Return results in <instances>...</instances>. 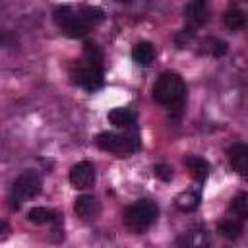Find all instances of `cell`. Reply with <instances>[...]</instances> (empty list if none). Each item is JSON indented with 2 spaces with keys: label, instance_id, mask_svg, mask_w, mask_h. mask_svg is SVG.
<instances>
[{
  "label": "cell",
  "instance_id": "cell-21",
  "mask_svg": "<svg viewBox=\"0 0 248 248\" xmlns=\"http://www.w3.org/2000/svg\"><path fill=\"white\" fill-rule=\"evenodd\" d=\"M81 17H83V21L91 27V25H97V23H101L103 19H105V14H103V10L101 8H83V12L79 14Z\"/></svg>",
  "mask_w": 248,
  "mask_h": 248
},
{
  "label": "cell",
  "instance_id": "cell-25",
  "mask_svg": "<svg viewBox=\"0 0 248 248\" xmlns=\"http://www.w3.org/2000/svg\"><path fill=\"white\" fill-rule=\"evenodd\" d=\"M2 41H4V37H2V33H0V43H2Z\"/></svg>",
  "mask_w": 248,
  "mask_h": 248
},
{
  "label": "cell",
  "instance_id": "cell-1",
  "mask_svg": "<svg viewBox=\"0 0 248 248\" xmlns=\"http://www.w3.org/2000/svg\"><path fill=\"white\" fill-rule=\"evenodd\" d=\"M186 97V83L174 72H165L153 85V99L163 107H178Z\"/></svg>",
  "mask_w": 248,
  "mask_h": 248
},
{
  "label": "cell",
  "instance_id": "cell-19",
  "mask_svg": "<svg viewBox=\"0 0 248 248\" xmlns=\"http://www.w3.org/2000/svg\"><path fill=\"white\" fill-rule=\"evenodd\" d=\"M203 50H207L211 56L219 58V56H223V54L227 52V43L221 41V39L211 37V39H205V41H203Z\"/></svg>",
  "mask_w": 248,
  "mask_h": 248
},
{
  "label": "cell",
  "instance_id": "cell-2",
  "mask_svg": "<svg viewBox=\"0 0 248 248\" xmlns=\"http://www.w3.org/2000/svg\"><path fill=\"white\" fill-rule=\"evenodd\" d=\"M159 217V207L151 200H138L124 211V225L134 232L147 231Z\"/></svg>",
  "mask_w": 248,
  "mask_h": 248
},
{
  "label": "cell",
  "instance_id": "cell-24",
  "mask_svg": "<svg viewBox=\"0 0 248 248\" xmlns=\"http://www.w3.org/2000/svg\"><path fill=\"white\" fill-rule=\"evenodd\" d=\"M116 2H120V4H128V2H132V0H116Z\"/></svg>",
  "mask_w": 248,
  "mask_h": 248
},
{
  "label": "cell",
  "instance_id": "cell-12",
  "mask_svg": "<svg viewBox=\"0 0 248 248\" xmlns=\"http://www.w3.org/2000/svg\"><path fill=\"white\" fill-rule=\"evenodd\" d=\"M132 58L140 66H149L153 62V58H155V46L149 41H140L132 48Z\"/></svg>",
  "mask_w": 248,
  "mask_h": 248
},
{
  "label": "cell",
  "instance_id": "cell-5",
  "mask_svg": "<svg viewBox=\"0 0 248 248\" xmlns=\"http://www.w3.org/2000/svg\"><path fill=\"white\" fill-rule=\"evenodd\" d=\"M54 21L56 25L72 39H79V37H85L87 31L91 29L81 16H78L70 6H60L54 10Z\"/></svg>",
  "mask_w": 248,
  "mask_h": 248
},
{
  "label": "cell",
  "instance_id": "cell-11",
  "mask_svg": "<svg viewBox=\"0 0 248 248\" xmlns=\"http://www.w3.org/2000/svg\"><path fill=\"white\" fill-rule=\"evenodd\" d=\"M184 165L188 167V170H190V174L194 176V180L200 182V184H202V182L207 178V174H209V163H207L203 157L190 155V157L184 159Z\"/></svg>",
  "mask_w": 248,
  "mask_h": 248
},
{
  "label": "cell",
  "instance_id": "cell-18",
  "mask_svg": "<svg viewBox=\"0 0 248 248\" xmlns=\"http://www.w3.org/2000/svg\"><path fill=\"white\" fill-rule=\"evenodd\" d=\"M231 211L236 215V219L244 221L248 217V196L244 192H240L232 202H231Z\"/></svg>",
  "mask_w": 248,
  "mask_h": 248
},
{
  "label": "cell",
  "instance_id": "cell-4",
  "mask_svg": "<svg viewBox=\"0 0 248 248\" xmlns=\"http://www.w3.org/2000/svg\"><path fill=\"white\" fill-rule=\"evenodd\" d=\"M95 143L103 149V151H110V153H118V155H126V153H134L140 147V138L136 132L132 134H114V132H101L95 138Z\"/></svg>",
  "mask_w": 248,
  "mask_h": 248
},
{
  "label": "cell",
  "instance_id": "cell-14",
  "mask_svg": "<svg viewBox=\"0 0 248 248\" xmlns=\"http://www.w3.org/2000/svg\"><path fill=\"white\" fill-rule=\"evenodd\" d=\"M27 221H29V223H35V225L58 223V221H60V215L54 213L52 209H46V207H31V209L27 211Z\"/></svg>",
  "mask_w": 248,
  "mask_h": 248
},
{
  "label": "cell",
  "instance_id": "cell-17",
  "mask_svg": "<svg viewBox=\"0 0 248 248\" xmlns=\"http://www.w3.org/2000/svg\"><path fill=\"white\" fill-rule=\"evenodd\" d=\"M244 23H246V16H244L242 10L232 8V10H229V12L225 14V25H227L231 31H238V29H242Z\"/></svg>",
  "mask_w": 248,
  "mask_h": 248
},
{
  "label": "cell",
  "instance_id": "cell-7",
  "mask_svg": "<svg viewBox=\"0 0 248 248\" xmlns=\"http://www.w3.org/2000/svg\"><path fill=\"white\" fill-rule=\"evenodd\" d=\"M68 178H70V184L74 188L85 190V188L93 186V182H95V169H93L91 163L81 161V163H78V165H74L70 169V176Z\"/></svg>",
  "mask_w": 248,
  "mask_h": 248
},
{
  "label": "cell",
  "instance_id": "cell-15",
  "mask_svg": "<svg viewBox=\"0 0 248 248\" xmlns=\"http://www.w3.org/2000/svg\"><path fill=\"white\" fill-rule=\"evenodd\" d=\"M198 205H200V192H198V190L182 192V194L176 198V207H178L180 211H194Z\"/></svg>",
  "mask_w": 248,
  "mask_h": 248
},
{
  "label": "cell",
  "instance_id": "cell-3",
  "mask_svg": "<svg viewBox=\"0 0 248 248\" xmlns=\"http://www.w3.org/2000/svg\"><path fill=\"white\" fill-rule=\"evenodd\" d=\"M39 192H41V176L35 170L21 172L16 178V182L12 184V190H10V196H8L10 207L12 209H19L23 202L35 198Z\"/></svg>",
  "mask_w": 248,
  "mask_h": 248
},
{
  "label": "cell",
  "instance_id": "cell-22",
  "mask_svg": "<svg viewBox=\"0 0 248 248\" xmlns=\"http://www.w3.org/2000/svg\"><path fill=\"white\" fill-rule=\"evenodd\" d=\"M153 174H155L159 180L169 182V180L172 178V167H170V165H167V163H159V165H155V167H153Z\"/></svg>",
  "mask_w": 248,
  "mask_h": 248
},
{
  "label": "cell",
  "instance_id": "cell-9",
  "mask_svg": "<svg viewBox=\"0 0 248 248\" xmlns=\"http://www.w3.org/2000/svg\"><path fill=\"white\" fill-rule=\"evenodd\" d=\"M229 161L232 170H236L240 176L248 174V145L244 143H232V147H229Z\"/></svg>",
  "mask_w": 248,
  "mask_h": 248
},
{
  "label": "cell",
  "instance_id": "cell-6",
  "mask_svg": "<svg viewBox=\"0 0 248 248\" xmlns=\"http://www.w3.org/2000/svg\"><path fill=\"white\" fill-rule=\"evenodd\" d=\"M72 76H74V81L79 87H83L85 91H97L105 83V76H103L101 66H93V64L79 66Z\"/></svg>",
  "mask_w": 248,
  "mask_h": 248
},
{
  "label": "cell",
  "instance_id": "cell-16",
  "mask_svg": "<svg viewBox=\"0 0 248 248\" xmlns=\"http://www.w3.org/2000/svg\"><path fill=\"white\" fill-rule=\"evenodd\" d=\"M240 232H242V221L240 219H225L219 223V234L229 238V240L238 238Z\"/></svg>",
  "mask_w": 248,
  "mask_h": 248
},
{
  "label": "cell",
  "instance_id": "cell-20",
  "mask_svg": "<svg viewBox=\"0 0 248 248\" xmlns=\"http://www.w3.org/2000/svg\"><path fill=\"white\" fill-rule=\"evenodd\" d=\"M83 50H85V58H87V64H93V66H101V60H103V52H101V48H99L95 43L87 41V43L83 45Z\"/></svg>",
  "mask_w": 248,
  "mask_h": 248
},
{
  "label": "cell",
  "instance_id": "cell-8",
  "mask_svg": "<svg viewBox=\"0 0 248 248\" xmlns=\"http://www.w3.org/2000/svg\"><path fill=\"white\" fill-rule=\"evenodd\" d=\"M184 16L192 25H203L209 17V4L207 0H190L184 8Z\"/></svg>",
  "mask_w": 248,
  "mask_h": 248
},
{
  "label": "cell",
  "instance_id": "cell-23",
  "mask_svg": "<svg viewBox=\"0 0 248 248\" xmlns=\"http://www.w3.org/2000/svg\"><path fill=\"white\" fill-rule=\"evenodd\" d=\"M4 232H8V223L0 221V234H4Z\"/></svg>",
  "mask_w": 248,
  "mask_h": 248
},
{
  "label": "cell",
  "instance_id": "cell-13",
  "mask_svg": "<svg viewBox=\"0 0 248 248\" xmlns=\"http://www.w3.org/2000/svg\"><path fill=\"white\" fill-rule=\"evenodd\" d=\"M107 118L116 128H132L134 122H136V114L130 108H126V107H116V108L108 110V116Z\"/></svg>",
  "mask_w": 248,
  "mask_h": 248
},
{
  "label": "cell",
  "instance_id": "cell-10",
  "mask_svg": "<svg viewBox=\"0 0 248 248\" xmlns=\"http://www.w3.org/2000/svg\"><path fill=\"white\" fill-rule=\"evenodd\" d=\"M74 211H76L78 217H81L83 221L95 219V217L99 215V202H97L95 196H89V194L78 196V198H76V203H74Z\"/></svg>",
  "mask_w": 248,
  "mask_h": 248
}]
</instances>
